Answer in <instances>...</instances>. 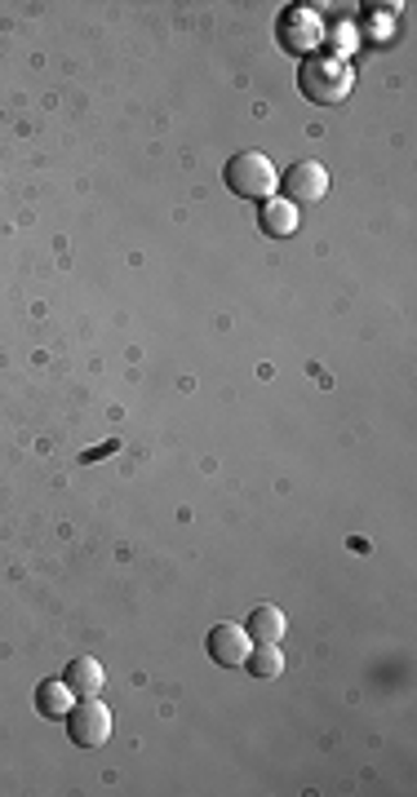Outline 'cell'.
<instances>
[{"mask_svg":"<svg viewBox=\"0 0 417 797\" xmlns=\"http://www.w3.org/2000/svg\"><path fill=\"white\" fill-rule=\"evenodd\" d=\"M351 84H356V71H351V62L338 58V54H311V58L302 62V71H297L302 98L316 102V106H338V102H347V98H351Z\"/></svg>","mask_w":417,"mask_h":797,"instance_id":"cell-1","label":"cell"},{"mask_svg":"<svg viewBox=\"0 0 417 797\" xmlns=\"http://www.w3.org/2000/svg\"><path fill=\"white\" fill-rule=\"evenodd\" d=\"M223 182L240 200H271L275 186H280V173L262 151H236L227 160V169H223Z\"/></svg>","mask_w":417,"mask_h":797,"instance_id":"cell-2","label":"cell"},{"mask_svg":"<svg viewBox=\"0 0 417 797\" xmlns=\"http://www.w3.org/2000/svg\"><path fill=\"white\" fill-rule=\"evenodd\" d=\"M275 32H280V45L289 54H306L311 58V54H320V45H325V19H320L316 5H289L280 14Z\"/></svg>","mask_w":417,"mask_h":797,"instance_id":"cell-3","label":"cell"},{"mask_svg":"<svg viewBox=\"0 0 417 797\" xmlns=\"http://www.w3.org/2000/svg\"><path fill=\"white\" fill-rule=\"evenodd\" d=\"M67 736L76 749H102L112 740V709L98 696H80V705H71L67 714Z\"/></svg>","mask_w":417,"mask_h":797,"instance_id":"cell-4","label":"cell"},{"mask_svg":"<svg viewBox=\"0 0 417 797\" xmlns=\"http://www.w3.org/2000/svg\"><path fill=\"white\" fill-rule=\"evenodd\" d=\"M280 186H284L280 200H289L293 208H297V204H320V200L329 195V169H325L320 160H297V164L284 169Z\"/></svg>","mask_w":417,"mask_h":797,"instance_id":"cell-5","label":"cell"},{"mask_svg":"<svg viewBox=\"0 0 417 797\" xmlns=\"http://www.w3.org/2000/svg\"><path fill=\"white\" fill-rule=\"evenodd\" d=\"M249 629L245 625H232V620H223V625H214L208 629V638H204V647H208V656H214L223 669H240L245 664V656H249Z\"/></svg>","mask_w":417,"mask_h":797,"instance_id":"cell-6","label":"cell"},{"mask_svg":"<svg viewBox=\"0 0 417 797\" xmlns=\"http://www.w3.org/2000/svg\"><path fill=\"white\" fill-rule=\"evenodd\" d=\"M63 682L71 687V696H98L102 682H108V673H102V664L93 656H76L67 669H63Z\"/></svg>","mask_w":417,"mask_h":797,"instance_id":"cell-7","label":"cell"},{"mask_svg":"<svg viewBox=\"0 0 417 797\" xmlns=\"http://www.w3.org/2000/svg\"><path fill=\"white\" fill-rule=\"evenodd\" d=\"M258 226H262V236H271V240H289L297 231V208L289 200H267L262 213H258Z\"/></svg>","mask_w":417,"mask_h":797,"instance_id":"cell-8","label":"cell"},{"mask_svg":"<svg viewBox=\"0 0 417 797\" xmlns=\"http://www.w3.org/2000/svg\"><path fill=\"white\" fill-rule=\"evenodd\" d=\"M36 714L49 718V722L71 714V687L63 678H49V682H41V687H36Z\"/></svg>","mask_w":417,"mask_h":797,"instance_id":"cell-9","label":"cell"},{"mask_svg":"<svg viewBox=\"0 0 417 797\" xmlns=\"http://www.w3.org/2000/svg\"><path fill=\"white\" fill-rule=\"evenodd\" d=\"M249 638L253 642H284V629H289V620H284V612L280 607H271V603H262V607H253L249 612Z\"/></svg>","mask_w":417,"mask_h":797,"instance_id":"cell-10","label":"cell"},{"mask_svg":"<svg viewBox=\"0 0 417 797\" xmlns=\"http://www.w3.org/2000/svg\"><path fill=\"white\" fill-rule=\"evenodd\" d=\"M245 664H249V673H253L258 682H271V678L284 673V651H280L275 642H258V647H249Z\"/></svg>","mask_w":417,"mask_h":797,"instance_id":"cell-11","label":"cell"}]
</instances>
